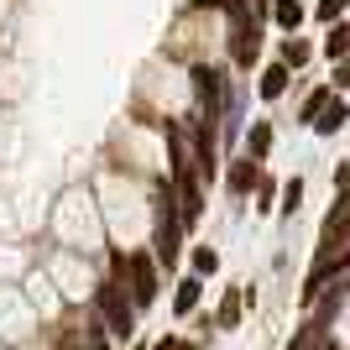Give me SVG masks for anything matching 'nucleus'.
Here are the masks:
<instances>
[{
  "instance_id": "f257e3e1",
  "label": "nucleus",
  "mask_w": 350,
  "mask_h": 350,
  "mask_svg": "<svg viewBox=\"0 0 350 350\" xmlns=\"http://www.w3.org/2000/svg\"><path fill=\"white\" fill-rule=\"evenodd\" d=\"M94 308H100V319H105V329H110V335H131L136 329V319H131V304H126V293L116 288V282H105L100 293H94Z\"/></svg>"
},
{
  "instance_id": "f03ea898",
  "label": "nucleus",
  "mask_w": 350,
  "mask_h": 350,
  "mask_svg": "<svg viewBox=\"0 0 350 350\" xmlns=\"http://www.w3.org/2000/svg\"><path fill=\"white\" fill-rule=\"evenodd\" d=\"M126 272H131V298L146 308L152 298H157V267H152V256H146V251L126 256Z\"/></svg>"
},
{
  "instance_id": "7ed1b4c3",
  "label": "nucleus",
  "mask_w": 350,
  "mask_h": 350,
  "mask_svg": "<svg viewBox=\"0 0 350 350\" xmlns=\"http://www.w3.org/2000/svg\"><path fill=\"white\" fill-rule=\"evenodd\" d=\"M189 79H193V94L204 100V120H199V126H204V131H215V116H219V73L199 63V68H193Z\"/></svg>"
},
{
  "instance_id": "20e7f679",
  "label": "nucleus",
  "mask_w": 350,
  "mask_h": 350,
  "mask_svg": "<svg viewBox=\"0 0 350 350\" xmlns=\"http://www.w3.org/2000/svg\"><path fill=\"white\" fill-rule=\"evenodd\" d=\"M345 235H350V193L335 204V215L324 219V251H340V246H345Z\"/></svg>"
},
{
  "instance_id": "39448f33",
  "label": "nucleus",
  "mask_w": 350,
  "mask_h": 350,
  "mask_svg": "<svg viewBox=\"0 0 350 350\" xmlns=\"http://www.w3.org/2000/svg\"><path fill=\"white\" fill-rule=\"evenodd\" d=\"M256 183H262V178H256V157H241V162L230 167V189H235V193H251Z\"/></svg>"
},
{
  "instance_id": "423d86ee",
  "label": "nucleus",
  "mask_w": 350,
  "mask_h": 350,
  "mask_svg": "<svg viewBox=\"0 0 350 350\" xmlns=\"http://www.w3.org/2000/svg\"><path fill=\"white\" fill-rule=\"evenodd\" d=\"M340 126H345V105H340V100H329V105H324V116L314 120V131H319V136H329V131H340Z\"/></svg>"
},
{
  "instance_id": "0eeeda50",
  "label": "nucleus",
  "mask_w": 350,
  "mask_h": 350,
  "mask_svg": "<svg viewBox=\"0 0 350 350\" xmlns=\"http://www.w3.org/2000/svg\"><path fill=\"white\" fill-rule=\"evenodd\" d=\"M282 89H288V63H272V68L262 73V94H267V100H278Z\"/></svg>"
},
{
  "instance_id": "6e6552de",
  "label": "nucleus",
  "mask_w": 350,
  "mask_h": 350,
  "mask_svg": "<svg viewBox=\"0 0 350 350\" xmlns=\"http://www.w3.org/2000/svg\"><path fill=\"white\" fill-rule=\"evenodd\" d=\"M219 324H225V329H235V324H241V288L225 293V304H219Z\"/></svg>"
},
{
  "instance_id": "1a4fd4ad",
  "label": "nucleus",
  "mask_w": 350,
  "mask_h": 350,
  "mask_svg": "<svg viewBox=\"0 0 350 350\" xmlns=\"http://www.w3.org/2000/svg\"><path fill=\"white\" fill-rule=\"evenodd\" d=\"M193 304H199V278L178 282V298H173V308H178V314H193Z\"/></svg>"
},
{
  "instance_id": "9d476101",
  "label": "nucleus",
  "mask_w": 350,
  "mask_h": 350,
  "mask_svg": "<svg viewBox=\"0 0 350 350\" xmlns=\"http://www.w3.org/2000/svg\"><path fill=\"white\" fill-rule=\"evenodd\" d=\"M345 53H350V21H335V31H329V58L345 63Z\"/></svg>"
},
{
  "instance_id": "9b49d317",
  "label": "nucleus",
  "mask_w": 350,
  "mask_h": 350,
  "mask_svg": "<svg viewBox=\"0 0 350 350\" xmlns=\"http://www.w3.org/2000/svg\"><path fill=\"white\" fill-rule=\"evenodd\" d=\"M267 146H272V126L256 120V126H251V157H267Z\"/></svg>"
},
{
  "instance_id": "f8f14e48",
  "label": "nucleus",
  "mask_w": 350,
  "mask_h": 350,
  "mask_svg": "<svg viewBox=\"0 0 350 350\" xmlns=\"http://www.w3.org/2000/svg\"><path fill=\"white\" fill-rule=\"evenodd\" d=\"M324 105H329V89H314V94L304 100V120H308V126H314V120L324 116Z\"/></svg>"
},
{
  "instance_id": "ddd939ff",
  "label": "nucleus",
  "mask_w": 350,
  "mask_h": 350,
  "mask_svg": "<svg viewBox=\"0 0 350 350\" xmlns=\"http://www.w3.org/2000/svg\"><path fill=\"white\" fill-rule=\"evenodd\" d=\"M278 21L282 27H298V21H304V5H298V0H278Z\"/></svg>"
},
{
  "instance_id": "4468645a",
  "label": "nucleus",
  "mask_w": 350,
  "mask_h": 350,
  "mask_svg": "<svg viewBox=\"0 0 350 350\" xmlns=\"http://www.w3.org/2000/svg\"><path fill=\"white\" fill-rule=\"evenodd\" d=\"M215 267H219V256H215V251H204V246L193 251V272H199V278H209Z\"/></svg>"
},
{
  "instance_id": "2eb2a0df",
  "label": "nucleus",
  "mask_w": 350,
  "mask_h": 350,
  "mask_svg": "<svg viewBox=\"0 0 350 350\" xmlns=\"http://www.w3.org/2000/svg\"><path fill=\"white\" fill-rule=\"evenodd\" d=\"M298 199H304V178H288V189H282V209H298Z\"/></svg>"
},
{
  "instance_id": "dca6fc26",
  "label": "nucleus",
  "mask_w": 350,
  "mask_h": 350,
  "mask_svg": "<svg viewBox=\"0 0 350 350\" xmlns=\"http://www.w3.org/2000/svg\"><path fill=\"white\" fill-rule=\"evenodd\" d=\"M282 63H288V68H298V63H308V47H304V42H288V47H282Z\"/></svg>"
},
{
  "instance_id": "f3484780",
  "label": "nucleus",
  "mask_w": 350,
  "mask_h": 350,
  "mask_svg": "<svg viewBox=\"0 0 350 350\" xmlns=\"http://www.w3.org/2000/svg\"><path fill=\"white\" fill-rule=\"evenodd\" d=\"M345 5H350V0H319V16H324V21H340Z\"/></svg>"
},
{
  "instance_id": "a211bd4d",
  "label": "nucleus",
  "mask_w": 350,
  "mask_h": 350,
  "mask_svg": "<svg viewBox=\"0 0 350 350\" xmlns=\"http://www.w3.org/2000/svg\"><path fill=\"white\" fill-rule=\"evenodd\" d=\"M350 84V63H340V68H335V89H345Z\"/></svg>"
},
{
  "instance_id": "6ab92c4d",
  "label": "nucleus",
  "mask_w": 350,
  "mask_h": 350,
  "mask_svg": "<svg viewBox=\"0 0 350 350\" xmlns=\"http://www.w3.org/2000/svg\"><path fill=\"white\" fill-rule=\"evenodd\" d=\"M157 350H183V340H173V335H167V340H162Z\"/></svg>"
},
{
  "instance_id": "aec40b11",
  "label": "nucleus",
  "mask_w": 350,
  "mask_h": 350,
  "mask_svg": "<svg viewBox=\"0 0 350 350\" xmlns=\"http://www.w3.org/2000/svg\"><path fill=\"white\" fill-rule=\"evenodd\" d=\"M89 350H110V345H105V340H100V335H94V340H89Z\"/></svg>"
},
{
  "instance_id": "412c9836",
  "label": "nucleus",
  "mask_w": 350,
  "mask_h": 350,
  "mask_svg": "<svg viewBox=\"0 0 350 350\" xmlns=\"http://www.w3.org/2000/svg\"><path fill=\"white\" fill-rule=\"evenodd\" d=\"M183 350H193V345H183Z\"/></svg>"
}]
</instances>
